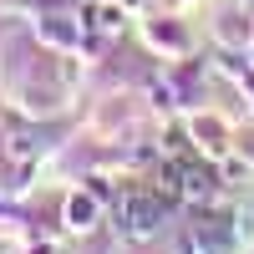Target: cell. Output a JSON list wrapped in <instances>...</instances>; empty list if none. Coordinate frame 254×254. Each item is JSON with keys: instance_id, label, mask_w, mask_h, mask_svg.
<instances>
[{"instance_id": "6da1fadb", "label": "cell", "mask_w": 254, "mask_h": 254, "mask_svg": "<svg viewBox=\"0 0 254 254\" xmlns=\"http://www.w3.org/2000/svg\"><path fill=\"white\" fill-rule=\"evenodd\" d=\"M158 224H163V198H153V193H127L117 203V234H127V239H153Z\"/></svg>"}, {"instance_id": "7a4b0ae2", "label": "cell", "mask_w": 254, "mask_h": 254, "mask_svg": "<svg viewBox=\"0 0 254 254\" xmlns=\"http://www.w3.org/2000/svg\"><path fill=\"white\" fill-rule=\"evenodd\" d=\"M183 254H229V234H224V224H219V219H208V224H188V234H183Z\"/></svg>"}, {"instance_id": "3957f363", "label": "cell", "mask_w": 254, "mask_h": 254, "mask_svg": "<svg viewBox=\"0 0 254 254\" xmlns=\"http://www.w3.org/2000/svg\"><path fill=\"white\" fill-rule=\"evenodd\" d=\"M41 147H46V142H41L36 127H20V122L5 127V153H10L15 163H36V158H41Z\"/></svg>"}, {"instance_id": "277c9868", "label": "cell", "mask_w": 254, "mask_h": 254, "mask_svg": "<svg viewBox=\"0 0 254 254\" xmlns=\"http://www.w3.org/2000/svg\"><path fill=\"white\" fill-rule=\"evenodd\" d=\"M97 219H102V198L97 193H71L66 198V229L87 234V229H97Z\"/></svg>"}, {"instance_id": "5b68a950", "label": "cell", "mask_w": 254, "mask_h": 254, "mask_svg": "<svg viewBox=\"0 0 254 254\" xmlns=\"http://www.w3.org/2000/svg\"><path fill=\"white\" fill-rule=\"evenodd\" d=\"M214 193H219L214 168H183V198L188 203H214Z\"/></svg>"}, {"instance_id": "8992f818", "label": "cell", "mask_w": 254, "mask_h": 254, "mask_svg": "<svg viewBox=\"0 0 254 254\" xmlns=\"http://www.w3.org/2000/svg\"><path fill=\"white\" fill-rule=\"evenodd\" d=\"M153 198H163V203L183 198V168H163V173L153 178Z\"/></svg>"}, {"instance_id": "52a82bcc", "label": "cell", "mask_w": 254, "mask_h": 254, "mask_svg": "<svg viewBox=\"0 0 254 254\" xmlns=\"http://www.w3.org/2000/svg\"><path fill=\"white\" fill-rule=\"evenodd\" d=\"M87 26H92V31H117V26H122V10H117V5H97V10L87 15Z\"/></svg>"}, {"instance_id": "ba28073f", "label": "cell", "mask_w": 254, "mask_h": 254, "mask_svg": "<svg viewBox=\"0 0 254 254\" xmlns=\"http://www.w3.org/2000/svg\"><path fill=\"white\" fill-rule=\"evenodd\" d=\"M46 36H51V41H76V31H71V26H46Z\"/></svg>"}, {"instance_id": "9c48e42d", "label": "cell", "mask_w": 254, "mask_h": 254, "mask_svg": "<svg viewBox=\"0 0 254 254\" xmlns=\"http://www.w3.org/2000/svg\"><path fill=\"white\" fill-rule=\"evenodd\" d=\"M31 254H51V244H36V249H31Z\"/></svg>"}, {"instance_id": "30bf717a", "label": "cell", "mask_w": 254, "mask_h": 254, "mask_svg": "<svg viewBox=\"0 0 254 254\" xmlns=\"http://www.w3.org/2000/svg\"><path fill=\"white\" fill-rule=\"evenodd\" d=\"M46 5H66V0H46Z\"/></svg>"}]
</instances>
